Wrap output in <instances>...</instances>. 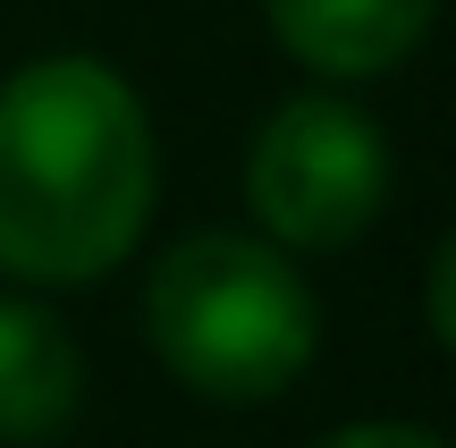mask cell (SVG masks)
I'll list each match as a JSON object with an SVG mask.
<instances>
[{"instance_id":"obj_6","label":"cell","mask_w":456,"mask_h":448,"mask_svg":"<svg viewBox=\"0 0 456 448\" xmlns=\"http://www.w3.org/2000/svg\"><path fill=\"white\" fill-rule=\"evenodd\" d=\"M313 448H448V440L440 432H414V423H346V432H330Z\"/></svg>"},{"instance_id":"obj_5","label":"cell","mask_w":456,"mask_h":448,"mask_svg":"<svg viewBox=\"0 0 456 448\" xmlns=\"http://www.w3.org/2000/svg\"><path fill=\"white\" fill-rule=\"evenodd\" d=\"M77 398H85V355L68 322L26 297H0V440L9 448L60 440L77 423Z\"/></svg>"},{"instance_id":"obj_2","label":"cell","mask_w":456,"mask_h":448,"mask_svg":"<svg viewBox=\"0 0 456 448\" xmlns=\"http://www.w3.org/2000/svg\"><path fill=\"white\" fill-rule=\"evenodd\" d=\"M144 338L195 398L262 406L313 364L322 314L296 263L262 237H186L144 280Z\"/></svg>"},{"instance_id":"obj_4","label":"cell","mask_w":456,"mask_h":448,"mask_svg":"<svg viewBox=\"0 0 456 448\" xmlns=\"http://www.w3.org/2000/svg\"><path fill=\"white\" fill-rule=\"evenodd\" d=\"M262 9H271V34L288 43V60L355 85V77H389L431 34L440 0H262Z\"/></svg>"},{"instance_id":"obj_7","label":"cell","mask_w":456,"mask_h":448,"mask_svg":"<svg viewBox=\"0 0 456 448\" xmlns=\"http://www.w3.org/2000/svg\"><path fill=\"white\" fill-rule=\"evenodd\" d=\"M431 330H440V347L456 355V237L440 246V263H431Z\"/></svg>"},{"instance_id":"obj_1","label":"cell","mask_w":456,"mask_h":448,"mask_svg":"<svg viewBox=\"0 0 456 448\" xmlns=\"http://www.w3.org/2000/svg\"><path fill=\"white\" fill-rule=\"evenodd\" d=\"M152 118L127 77L85 51L34 60L0 85V271L34 288H85L144 237Z\"/></svg>"},{"instance_id":"obj_3","label":"cell","mask_w":456,"mask_h":448,"mask_svg":"<svg viewBox=\"0 0 456 448\" xmlns=\"http://www.w3.org/2000/svg\"><path fill=\"white\" fill-rule=\"evenodd\" d=\"M389 195V144L380 127L338 94H296L262 118L245 152V203L254 220L296 254H338L372 229Z\"/></svg>"}]
</instances>
